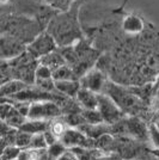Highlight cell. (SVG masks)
<instances>
[{"label": "cell", "mask_w": 159, "mask_h": 160, "mask_svg": "<svg viewBox=\"0 0 159 160\" xmlns=\"http://www.w3.org/2000/svg\"><path fill=\"white\" fill-rule=\"evenodd\" d=\"M79 2L75 1L72 7L62 13L56 14L48 24L47 31L53 35L59 47H69L77 41L83 38V33L78 23Z\"/></svg>", "instance_id": "6da1fadb"}, {"label": "cell", "mask_w": 159, "mask_h": 160, "mask_svg": "<svg viewBox=\"0 0 159 160\" xmlns=\"http://www.w3.org/2000/svg\"><path fill=\"white\" fill-rule=\"evenodd\" d=\"M103 93L108 94L126 116H135L144 110V102L141 100L142 98L134 93V90L121 86L111 80H108Z\"/></svg>", "instance_id": "7a4b0ae2"}, {"label": "cell", "mask_w": 159, "mask_h": 160, "mask_svg": "<svg viewBox=\"0 0 159 160\" xmlns=\"http://www.w3.org/2000/svg\"><path fill=\"white\" fill-rule=\"evenodd\" d=\"M62 109L58 102L54 100H38L30 104L28 118L33 120H53L55 117L62 116Z\"/></svg>", "instance_id": "3957f363"}, {"label": "cell", "mask_w": 159, "mask_h": 160, "mask_svg": "<svg viewBox=\"0 0 159 160\" xmlns=\"http://www.w3.org/2000/svg\"><path fill=\"white\" fill-rule=\"evenodd\" d=\"M58 47L59 46H58L55 38L53 37V35L49 31H42L28 44L27 50L33 58L40 60L44 55L56 50Z\"/></svg>", "instance_id": "277c9868"}, {"label": "cell", "mask_w": 159, "mask_h": 160, "mask_svg": "<svg viewBox=\"0 0 159 160\" xmlns=\"http://www.w3.org/2000/svg\"><path fill=\"white\" fill-rule=\"evenodd\" d=\"M102 117L108 124H115L126 117L125 112L108 94L98 93V107Z\"/></svg>", "instance_id": "5b68a950"}, {"label": "cell", "mask_w": 159, "mask_h": 160, "mask_svg": "<svg viewBox=\"0 0 159 160\" xmlns=\"http://www.w3.org/2000/svg\"><path fill=\"white\" fill-rule=\"evenodd\" d=\"M80 85L84 88L91 90L96 93H103L108 82L105 73L100 68H90L84 75L80 77Z\"/></svg>", "instance_id": "8992f818"}, {"label": "cell", "mask_w": 159, "mask_h": 160, "mask_svg": "<svg viewBox=\"0 0 159 160\" xmlns=\"http://www.w3.org/2000/svg\"><path fill=\"white\" fill-rule=\"evenodd\" d=\"M60 141L67 147V149H72L75 147L95 148V140L90 139L79 128L69 127L66 130V133L60 138Z\"/></svg>", "instance_id": "52a82bcc"}, {"label": "cell", "mask_w": 159, "mask_h": 160, "mask_svg": "<svg viewBox=\"0 0 159 160\" xmlns=\"http://www.w3.org/2000/svg\"><path fill=\"white\" fill-rule=\"evenodd\" d=\"M28 44L17 37L3 33L1 37V60H12L27 52Z\"/></svg>", "instance_id": "ba28073f"}, {"label": "cell", "mask_w": 159, "mask_h": 160, "mask_svg": "<svg viewBox=\"0 0 159 160\" xmlns=\"http://www.w3.org/2000/svg\"><path fill=\"white\" fill-rule=\"evenodd\" d=\"M28 120V116L22 113L13 104L1 100V121H5L11 127L19 129Z\"/></svg>", "instance_id": "9c48e42d"}, {"label": "cell", "mask_w": 159, "mask_h": 160, "mask_svg": "<svg viewBox=\"0 0 159 160\" xmlns=\"http://www.w3.org/2000/svg\"><path fill=\"white\" fill-rule=\"evenodd\" d=\"M81 109H97L98 107V93L81 87L75 97Z\"/></svg>", "instance_id": "30bf717a"}, {"label": "cell", "mask_w": 159, "mask_h": 160, "mask_svg": "<svg viewBox=\"0 0 159 160\" xmlns=\"http://www.w3.org/2000/svg\"><path fill=\"white\" fill-rule=\"evenodd\" d=\"M122 29L123 31L131 35H136L144 31L145 29V23L142 18H140L136 14H128L123 18L122 22Z\"/></svg>", "instance_id": "8fae6325"}, {"label": "cell", "mask_w": 159, "mask_h": 160, "mask_svg": "<svg viewBox=\"0 0 159 160\" xmlns=\"http://www.w3.org/2000/svg\"><path fill=\"white\" fill-rule=\"evenodd\" d=\"M56 88L61 94L69 97V98H75L77 94L81 88L79 79H72V80H58L55 81Z\"/></svg>", "instance_id": "7c38bea8"}, {"label": "cell", "mask_w": 159, "mask_h": 160, "mask_svg": "<svg viewBox=\"0 0 159 160\" xmlns=\"http://www.w3.org/2000/svg\"><path fill=\"white\" fill-rule=\"evenodd\" d=\"M30 85L18 79H12L5 84H1V97H12L14 94L19 93L20 91L25 90Z\"/></svg>", "instance_id": "4fadbf2b"}, {"label": "cell", "mask_w": 159, "mask_h": 160, "mask_svg": "<svg viewBox=\"0 0 159 160\" xmlns=\"http://www.w3.org/2000/svg\"><path fill=\"white\" fill-rule=\"evenodd\" d=\"M50 121V120H49ZM49 121L46 120H33L28 118L27 122L19 128L20 130H24L30 134H40L44 133L49 129Z\"/></svg>", "instance_id": "5bb4252c"}, {"label": "cell", "mask_w": 159, "mask_h": 160, "mask_svg": "<svg viewBox=\"0 0 159 160\" xmlns=\"http://www.w3.org/2000/svg\"><path fill=\"white\" fill-rule=\"evenodd\" d=\"M40 63L46 65V66H48L49 68H52L54 71V69H56L58 67L67 63V61H66V59H65V56H64V54L61 53V52H58V49H56V50H54L52 53L44 55L43 58H41Z\"/></svg>", "instance_id": "9a60e30c"}, {"label": "cell", "mask_w": 159, "mask_h": 160, "mask_svg": "<svg viewBox=\"0 0 159 160\" xmlns=\"http://www.w3.org/2000/svg\"><path fill=\"white\" fill-rule=\"evenodd\" d=\"M53 78L55 81L58 80H72V79H79L77 73L74 72L72 67L68 63H65L62 66L58 67L56 69L53 71Z\"/></svg>", "instance_id": "2e32d148"}, {"label": "cell", "mask_w": 159, "mask_h": 160, "mask_svg": "<svg viewBox=\"0 0 159 160\" xmlns=\"http://www.w3.org/2000/svg\"><path fill=\"white\" fill-rule=\"evenodd\" d=\"M69 127H68V124L66 123V121L62 118V116L55 117V118L49 121V130H50L59 140H60V138L66 133V130Z\"/></svg>", "instance_id": "e0dca14e"}, {"label": "cell", "mask_w": 159, "mask_h": 160, "mask_svg": "<svg viewBox=\"0 0 159 160\" xmlns=\"http://www.w3.org/2000/svg\"><path fill=\"white\" fill-rule=\"evenodd\" d=\"M81 115L84 116L86 123H90V124L104 123V120L102 117V113L100 112L98 109H84L81 111Z\"/></svg>", "instance_id": "ac0fdd59"}, {"label": "cell", "mask_w": 159, "mask_h": 160, "mask_svg": "<svg viewBox=\"0 0 159 160\" xmlns=\"http://www.w3.org/2000/svg\"><path fill=\"white\" fill-rule=\"evenodd\" d=\"M47 151H48V154H49L50 159H52V160H56L58 158H60L62 154L66 152L67 147L59 140V141H56L55 143H53V145L48 146Z\"/></svg>", "instance_id": "d6986e66"}, {"label": "cell", "mask_w": 159, "mask_h": 160, "mask_svg": "<svg viewBox=\"0 0 159 160\" xmlns=\"http://www.w3.org/2000/svg\"><path fill=\"white\" fill-rule=\"evenodd\" d=\"M31 139H33V134L18 129L17 136H16V146L20 147L22 149H27L30 147Z\"/></svg>", "instance_id": "ffe728a7"}, {"label": "cell", "mask_w": 159, "mask_h": 160, "mask_svg": "<svg viewBox=\"0 0 159 160\" xmlns=\"http://www.w3.org/2000/svg\"><path fill=\"white\" fill-rule=\"evenodd\" d=\"M23 149L20 147L12 145V146H7L3 148V154H1V160H16L18 159L20 152Z\"/></svg>", "instance_id": "44dd1931"}, {"label": "cell", "mask_w": 159, "mask_h": 160, "mask_svg": "<svg viewBox=\"0 0 159 160\" xmlns=\"http://www.w3.org/2000/svg\"><path fill=\"white\" fill-rule=\"evenodd\" d=\"M29 148H35V149H43V148H48V143H47L44 133L33 134V139H31V142H30V147H29Z\"/></svg>", "instance_id": "7402d4cb"}, {"label": "cell", "mask_w": 159, "mask_h": 160, "mask_svg": "<svg viewBox=\"0 0 159 160\" xmlns=\"http://www.w3.org/2000/svg\"><path fill=\"white\" fill-rule=\"evenodd\" d=\"M53 78V69L43 63H38L36 68V79H49Z\"/></svg>", "instance_id": "603a6c76"}, {"label": "cell", "mask_w": 159, "mask_h": 160, "mask_svg": "<svg viewBox=\"0 0 159 160\" xmlns=\"http://www.w3.org/2000/svg\"><path fill=\"white\" fill-rule=\"evenodd\" d=\"M148 133H150V140L152 141L154 148H159V128L154 122L148 126Z\"/></svg>", "instance_id": "cb8c5ba5"}, {"label": "cell", "mask_w": 159, "mask_h": 160, "mask_svg": "<svg viewBox=\"0 0 159 160\" xmlns=\"http://www.w3.org/2000/svg\"><path fill=\"white\" fill-rule=\"evenodd\" d=\"M74 2H75V0H54L53 6L55 8H58L59 11L65 12V11H68L72 7Z\"/></svg>", "instance_id": "d4e9b609"}, {"label": "cell", "mask_w": 159, "mask_h": 160, "mask_svg": "<svg viewBox=\"0 0 159 160\" xmlns=\"http://www.w3.org/2000/svg\"><path fill=\"white\" fill-rule=\"evenodd\" d=\"M133 160H159V153H157L156 151H152L150 153L145 154L140 158H136V159H133Z\"/></svg>", "instance_id": "484cf974"}, {"label": "cell", "mask_w": 159, "mask_h": 160, "mask_svg": "<svg viewBox=\"0 0 159 160\" xmlns=\"http://www.w3.org/2000/svg\"><path fill=\"white\" fill-rule=\"evenodd\" d=\"M56 160H79V159H78V157L73 153L71 149H67L66 152L62 154L60 158H58Z\"/></svg>", "instance_id": "4316f807"}, {"label": "cell", "mask_w": 159, "mask_h": 160, "mask_svg": "<svg viewBox=\"0 0 159 160\" xmlns=\"http://www.w3.org/2000/svg\"><path fill=\"white\" fill-rule=\"evenodd\" d=\"M128 1H129V0H123V1H122V4H121V6H120L119 11H122V10L125 8V6L127 5V2H128Z\"/></svg>", "instance_id": "83f0119b"}]
</instances>
